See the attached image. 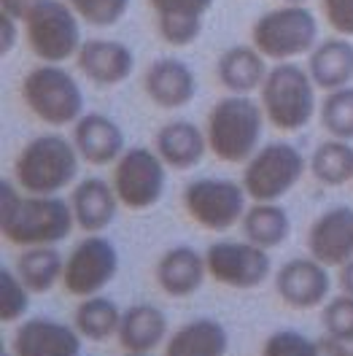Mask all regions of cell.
Segmentation results:
<instances>
[{
	"label": "cell",
	"mask_w": 353,
	"mask_h": 356,
	"mask_svg": "<svg viewBox=\"0 0 353 356\" xmlns=\"http://www.w3.org/2000/svg\"><path fill=\"white\" fill-rule=\"evenodd\" d=\"M76 227L70 200L57 195H27L11 181H0V232L19 248L63 243Z\"/></svg>",
	"instance_id": "6da1fadb"
},
{
	"label": "cell",
	"mask_w": 353,
	"mask_h": 356,
	"mask_svg": "<svg viewBox=\"0 0 353 356\" xmlns=\"http://www.w3.org/2000/svg\"><path fill=\"white\" fill-rule=\"evenodd\" d=\"M265 108L251 95H227L208 113V146L221 162L243 165L256 154L265 130Z\"/></svg>",
	"instance_id": "7a4b0ae2"
},
{
	"label": "cell",
	"mask_w": 353,
	"mask_h": 356,
	"mask_svg": "<svg viewBox=\"0 0 353 356\" xmlns=\"http://www.w3.org/2000/svg\"><path fill=\"white\" fill-rule=\"evenodd\" d=\"M79 149L65 135H38L24 146L14 176L27 195H60L79 176Z\"/></svg>",
	"instance_id": "3957f363"
},
{
	"label": "cell",
	"mask_w": 353,
	"mask_h": 356,
	"mask_svg": "<svg viewBox=\"0 0 353 356\" xmlns=\"http://www.w3.org/2000/svg\"><path fill=\"white\" fill-rule=\"evenodd\" d=\"M259 103L275 130L297 133L308 127L315 113V81L310 70L291 60L272 65L259 89Z\"/></svg>",
	"instance_id": "277c9868"
},
{
	"label": "cell",
	"mask_w": 353,
	"mask_h": 356,
	"mask_svg": "<svg viewBox=\"0 0 353 356\" xmlns=\"http://www.w3.org/2000/svg\"><path fill=\"white\" fill-rule=\"evenodd\" d=\"M251 41L267 60L275 63L310 54L318 41L315 14L305 3H284L278 8H270L254 22Z\"/></svg>",
	"instance_id": "5b68a950"
},
{
	"label": "cell",
	"mask_w": 353,
	"mask_h": 356,
	"mask_svg": "<svg viewBox=\"0 0 353 356\" xmlns=\"http://www.w3.org/2000/svg\"><path fill=\"white\" fill-rule=\"evenodd\" d=\"M22 100L49 127H67L84 116V92L63 65L44 63L22 79Z\"/></svg>",
	"instance_id": "8992f818"
},
{
	"label": "cell",
	"mask_w": 353,
	"mask_h": 356,
	"mask_svg": "<svg viewBox=\"0 0 353 356\" xmlns=\"http://www.w3.org/2000/svg\"><path fill=\"white\" fill-rule=\"evenodd\" d=\"M22 22L33 54L44 63L63 65L76 57L84 44L79 27L81 17L70 8L67 0H38Z\"/></svg>",
	"instance_id": "52a82bcc"
},
{
	"label": "cell",
	"mask_w": 353,
	"mask_h": 356,
	"mask_svg": "<svg viewBox=\"0 0 353 356\" xmlns=\"http://www.w3.org/2000/svg\"><path fill=\"white\" fill-rule=\"evenodd\" d=\"M305 156L286 140L265 143L245 162L243 186L254 202H278L305 176Z\"/></svg>",
	"instance_id": "ba28073f"
},
{
	"label": "cell",
	"mask_w": 353,
	"mask_h": 356,
	"mask_svg": "<svg viewBox=\"0 0 353 356\" xmlns=\"http://www.w3.org/2000/svg\"><path fill=\"white\" fill-rule=\"evenodd\" d=\"M245 200V186L229 178H197L183 189L186 213L211 232H224L243 222V213L248 211Z\"/></svg>",
	"instance_id": "9c48e42d"
},
{
	"label": "cell",
	"mask_w": 353,
	"mask_h": 356,
	"mask_svg": "<svg viewBox=\"0 0 353 356\" xmlns=\"http://www.w3.org/2000/svg\"><path fill=\"white\" fill-rule=\"evenodd\" d=\"M113 189L130 211H149L162 200L167 186V165L156 149L135 146L113 162Z\"/></svg>",
	"instance_id": "30bf717a"
},
{
	"label": "cell",
	"mask_w": 353,
	"mask_h": 356,
	"mask_svg": "<svg viewBox=\"0 0 353 356\" xmlns=\"http://www.w3.org/2000/svg\"><path fill=\"white\" fill-rule=\"evenodd\" d=\"M119 273V251L108 238L100 232L87 235L81 243L65 257V270H63V286L67 294L84 300L108 286Z\"/></svg>",
	"instance_id": "8fae6325"
},
{
	"label": "cell",
	"mask_w": 353,
	"mask_h": 356,
	"mask_svg": "<svg viewBox=\"0 0 353 356\" xmlns=\"http://www.w3.org/2000/svg\"><path fill=\"white\" fill-rule=\"evenodd\" d=\"M205 262H208V275L229 289H256L272 273L267 248H259L245 238L213 243L205 251Z\"/></svg>",
	"instance_id": "7c38bea8"
},
{
	"label": "cell",
	"mask_w": 353,
	"mask_h": 356,
	"mask_svg": "<svg viewBox=\"0 0 353 356\" xmlns=\"http://www.w3.org/2000/svg\"><path fill=\"white\" fill-rule=\"evenodd\" d=\"M275 291L294 311H310L329 300L331 278L329 267L313 257H297L275 273Z\"/></svg>",
	"instance_id": "4fadbf2b"
},
{
	"label": "cell",
	"mask_w": 353,
	"mask_h": 356,
	"mask_svg": "<svg viewBox=\"0 0 353 356\" xmlns=\"http://www.w3.org/2000/svg\"><path fill=\"white\" fill-rule=\"evenodd\" d=\"M308 254L327 267H343L353 259V208L334 205L308 229Z\"/></svg>",
	"instance_id": "5bb4252c"
},
{
	"label": "cell",
	"mask_w": 353,
	"mask_h": 356,
	"mask_svg": "<svg viewBox=\"0 0 353 356\" xmlns=\"http://www.w3.org/2000/svg\"><path fill=\"white\" fill-rule=\"evenodd\" d=\"M17 356H81V332L65 321L35 316L14 334Z\"/></svg>",
	"instance_id": "9a60e30c"
},
{
	"label": "cell",
	"mask_w": 353,
	"mask_h": 356,
	"mask_svg": "<svg viewBox=\"0 0 353 356\" xmlns=\"http://www.w3.org/2000/svg\"><path fill=\"white\" fill-rule=\"evenodd\" d=\"M76 63L89 81H95L100 87H116L133 76L135 54L130 51V46L122 41L92 38V41L81 44Z\"/></svg>",
	"instance_id": "2e32d148"
},
{
	"label": "cell",
	"mask_w": 353,
	"mask_h": 356,
	"mask_svg": "<svg viewBox=\"0 0 353 356\" xmlns=\"http://www.w3.org/2000/svg\"><path fill=\"white\" fill-rule=\"evenodd\" d=\"M143 87H146V95H149V100L154 106L176 111V108H183V106H189L195 100L197 79H195L192 67L186 65L183 60L162 57L146 70Z\"/></svg>",
	"instance_id": "e0dca14e"
},
{
	"label": "cell",
	"mask_w": 353,
	"mask_h": 356,
	"mask_svg": "<svg viewBox=\"0 0 353 356\" xmlns=\"http://www.w3.org/2000/svg\"><path fill=\"white\" fill-rule=\"evenodd\" d=\"M73 143L89 165H113L124 154V133L106 113H84L73 124Z\"/></svg>",
	"instance_id": "ac0fdd59"
},
{
	"label": "cell",
	"mask_w": 353,
	"mask_h": 356,
	"mask_svg": "<svg viewBox=\"0 0 353 356\" xmlns=\"http://www.w3.org/2000/svg\"><path fill=\"white\" fill-rule=\"evenodd\" d=\"M154 278L167 297H192L208 278L205 254L195 251L192 245L167 248L156 262Z\"/></svg>",
	"instance_id": "d6986e66"
},
{
	"label": "cell",
	"mask_w": 353,
	"mask_h": 356,
	"mask_svg": "<svg viewBox=\"0 0 353 356\" xmlns=\"http://www.w3.org/2000/svg\"><path fill=\"white\" fill-rule=\"evenodd\" d=\"M119 205L122 202H119L113 184L103 181V178H84L70 192V208L76 216V227L89 235L108 229L116 219Z\"/></svg>",
	"instance_id": "ffe728a7"
},
{
	"label": "cell",
	"mask_w": 353,
	"mask_h": 356,
	"mask_svg": "<svg viewBox=\"0 0 353 356\" xmlns=\"http://www.w3.org/2000/svg\"><path fill=\"white\" fill-rule=\"evenodd\" d=\"M156 14V30L170 46L195 44L202 33V19L213 0H149Z\"/></svg>",
	"instance_id": "44dd1931"
},
{
	"label": "cell",
	"mask_w": 353,
	"mask_h": 356,
	"mask_svg": "<svg viewBox=\"0 0 353 356\" xmlns=\"http://www.w3.org/2000/svg\"><path fill=\"white\" fill-rule=\"evenodd\" d=\"M154 149L167 168L192 170L195 165L202 162V156L211 146H208V135L195 122L176 119L159 127V133L154 135Z\"/></svg>",
	"instance_id": "7402d4cb"
},
{
	"label": "cell",
	"mask_w": 353,
	"mask_h": 356,
	"mask_svg": "<svg viewBox=\"0 0 353 356\" xmlns=\"http://www.w3.org/2000/svg\"><path fill=\"white\" fill-rule=\"evenodd\" d=\"M116 337L130 354H151L167 340V316L149 302L130 305L122 313V327Z\"/></svg>",
	"instance_id": "603a6c76"
},
{
	"label": "cell",
	"mask_w": 353,
	"mask_h": 356,
	"mask_svg": "<svg viewBox=\"0 0 353 356\" xmlns=\"http://www.w3.org/2000/svg\"><path fill=\"white\" fill-rule=\"evenodd\" d=\"M265 54L256 46H232L219 57L216 76L219 84L229 95H251L256 89H262L267 79Z\"/></svg>",
	"instance_id": "cb8c5ba5"
},
{
	"label": "cell",
	"mask_w": 353,
	"mask_h": 356,
	"mask_svg": "<svg viewBox=\"0 0 353 356\" xmlns=\"http://www.w3.org/2000/svg\"><path fill=\"white\" fill-rule=\"evenodd\" d=\"M308 70L315 87L324 92L348 87L353 81V44L345 35L315 44L308 57Z\"/></svg>",
	"instance_id": "d4e9b609"
},
{
	"label": "cell",
	"mask_w": 353,
	"mask_h": 356,
	"mask_svg": "<svg viewBox=\"0 0 353 356\" xmlns=\"http://www.w3.org/2000/svg\"><path fill=\"white\" fill-rule=\"evenodd\" d=\"M229 334L216 318H195L167 337L165 356H227Z\"/></svg>",
	"instance_id": "484cf974"
},
{
	"label": "cell",
	"mask_w": 353,
	"mask_h": 356,
	"mask_svg": "<svg viewBox=\"0 0 353 356\" xmlns=\"http://www.w3.org/2000/svg\"><path fill=\"white\" fill-rule=\"evenodd\" d=\"M240 229H243L245 241L270 251L288 241L291 219H288L286 208H281L278 202H254L243 213Z\"/></svg>",
	"instance_id": "4316f807"
},
{
	"label": "cell",
	"mask_w": 353,
	"mask_h": 356,
	"mask_svg": "<svg viewBox=\"0 0 353 356\" xmlns=\"http://www.w3.org/2000/svg\"><path fill=\"white\" fill-rule=\"evenodd\" d=\"M63 270H65V257L54 245L24 248L17 259V273L33 294H44V291L54 289L57 281H63Z\"/></svg>",
	"instance_id": "83f0119b"
},
{
	"label": "cell",
	"mask_w": 353,
	"mask_h": 356,
	"mask_svg": "<svg viewBox=\"0 0 353 356\" xmlns=\"http://www.w3.org/2000/svg\"><path fill=\"white\" fill-rule=\"evenodd\" d=\"M122 313L124 311H119V305L113 300L103 297V294H92V297H84L79 302V308L73 313V327L87 340L106 343V340L119 334Z\"/></svg>",
	"instance_id": "f1b7e54d"
},
{
	"label": "cell",
	"mask_w": 353,
	"mask_h": 356,
	"mask_svg": "<svg viewBox=\"0 0 353 356\" xmlns=\"http://www.w3.org/2000/svg\"><path fill=\"white\" fill-rule=\"evenodd\" d=\"M310 173L324 186H343L353 181V146L351 140L329 138L310 154Z\"/></svg>",
	"instance_id": "f546056e"
},
{
	"label": "cell",
	"mask_w": 353,
	"mask_h": 356,
	"mask_svg": "<svg viewBox=\"0 0 353 356\" xmlns=\"http://www.w3.org/2000/svg\"><path fill=\"white\" fill-rule=\"evenodd\" d=\"M321 124L329 138L353 140V87H340L327 92L321 103Z\"/></svg>",
	"instance_id": "4dcf8cb0"
},
{
	"label": "cell",
	"mask_w": 353,
	"mask_h": 356,
	"mask_svg": "<svg viewBox=\"0 0 353 356\" xmlns=\"http://www.w3.org/2000/svg\"><path fill=\"white\" fill-rule=\"evenodd\" d=\"M30 294L33 291L24 286L19 273H11L3 267L0 270V321L3 324L19 321L30 308Z\"/></svg>",
	"instance_id": "1f68e13d"
},
{
	"label": "cell",
	"mask_w": 353,
	"mask_h": 356,
	"mask_svg": "<svg viewBox=\"0 0 353 356\" xmlns=\"http://www.w3.org/2000/svg\"><path fill=\"white\" fill-rule=\"evenodd\" d=\"M321 324L327 334L343 340V343H353V297L351 294H337L324 302V311H321Z\"/></svg>",
	"instance_id": "d6a6232c"
},
{
	"label": "cell",
	"mask_w": 353,
	"mask_h": 356,
	"mask_svg": "<svg viewBox=\"0 0 353 356\" xmlns=\"http://www.w3.org/2000/svg\"><path fill=\"white\" fill-rule=\"evenodd\" d=\"M70 8L92 27H110L130 8V0H67Z\"/></svg>",
	"instance_id": "836d02e7"
},
{
	"label": "cell",
	"mask_w": 353,
	"mask_h": 356,
	"mask_svg": "<svg viewBox=\"0 0 353 356\" xmlns=\"http://www.w3.org/2000/svg\"><path fill=\"white\" fill-rule=\"evenodd\" d=\"M262 356H315V340L297 330H278L265 340Z\"/></svg>",
	"instance_id": "e575fe53"
},
{
	"label": "cell",
	"mask_w": 353,
	"mask_h": 356,
	"mask_svg": "<svg viewBox=\"0 0 353 356\" xmlns=\"http://www.w3.org/2000/svg\"><path fill=\"white\" fill-rule=\"evenodd\" d=\"M321 8L337 35L353 38V0H321Z\"/></svg>",
	"instance_id": "d590c367"
},
{
	"label": "cell",
	"mask_w": 353,
	"mask_h": 356,
	"mask_svg": "<svg viewBox=\"0 0 353 356\" xmlns=\"http://www.w3.org/2000/svg\"><path fill=\"white\" fill-rule=\"evenodd\" d=\"M17 22H19L17 17L0 11V54H3V57H6L8 51H14V46H17V33H19Z\"/></svg>",
	"instance_id": "8d00e7d4"
},
{
	"label": "cell",
	"mask_w": 353,
	"mask_h": 356,
	"mask_svg": "<svg viewBox=\"0 0 353 356\" xmlns=\"http://www.w3.org/2000/svg\"><path fill=\"white\" fill-rule=\"evenodd\" d=\"M315 356H353V348H348V343L327 334L315 340Z\"/></svg>",
	"instance_id": "74e56055"
},
{
	"label": "cell",
	"mask_w": 353,
	"mask_h": 356,
	"mask_svg": "<svg viewBox=\"0 0 353 356\" xmlns=\"http://www.w3.org/2000/svg\"><path fill=\"white\" fill-rule=\"evenodd\" d=\"M35 3H38V0H0V11L17 17V19L22 22L24 17H27V11H30Z\"/></svg>",
	"instance_id": "f35d334b"
},
{
	"label": "cell",
	"mask_w": 353,
	"mask_h": 356,
	"mask_svg": "<svg viewBox=\"0 0 353 356\" xmlns=\"http://www.w3.org/2000/svg\"><path fill=\"white\" fill-rule=\"evenodd\" d=\"M340 286H343L345 294H351L353 297V259L340 267Z\"/></svg>",
	"instance_id": "ab89813d"
},
{
	"label": "cell",
	"mask_w": 353,
	"mask_h": 356,
	"mask_svg": "<svg viewBox=\"0 0 353 356\" xmlns=\"http://www.w3.org/2000/svg\"><path fill=\"white\" fill-rule=\"evenodd\" d=\"M284 3H308V0H284Z\"/></svg>",
	"instance_id": "60d3db41"
},
{
	"label": "cell",
	"mask_w": 353,
	"mask_h": 356,
	"mask_svg": "<svg viewBox=\"0 0 353 356\" xmlns=\"http://www.w3.org/2000/svg\"><path fill=\"white\" fill-rule=\"evenodd\" d=\"M127 356H151V354H130V351H127Z\"/></svg>",
	"instance_id": "b9f144b4"
},
{
	"label": "cell",
	"mask_w": 353,
	"mask_h": 356,
	"mask_svg": "<svg viewBox=\"0 0 353 356\" xmlns=\"http://www.w3.org/2000/svg\"><path fill=\"white\" fill-rule=\"evenodd\" d=\"M0 356H17V354H14V351H11V354H6V351H3V354H0Z\"/></svg>",
	"instance_id": "7bdbcfd3"
}]
</instances>
